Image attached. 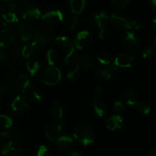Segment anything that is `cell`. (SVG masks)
<instances>
[{
    "instance_id": "obj_1",
    "label": "cell",
    "mask_w": 156,
    "mask_h": 156,
    "mask_svg": "<svg viewBox=\"0 0 156 156\" xmlns=\"http://www.w3.org/2000/svg\"><path fill=\"white\" fill-rule=\"evenodd\" d=\"M73 136L81 144L88 146L94 142V129L91 123L88 122H81L76 126L73 130Z\"/></svg>"
},
{
    "instance_id": "obj_2",
    "label": "cell",
    "mask_w": 156,
    "mask_h": 156,
    "mask_svg": "<svg viewBox=\"0 0 156 156\" xmlns=\"http://www.w3.org/2000/svg\"><path fill=\"white\" fill-rule=\"evenodd\" d=\"M62 78L60 70L55 66H50L44 70L41 75V81L47 85H56Z\"/></svg>"
},
{
    "instance_id": "obj_3",
    "label": "cell",
    "mask_w": 156,
    "mask_h": 156,
    "mask_svg": "<svg viewBox=\"0 0 156 156\" xmlns=\"http://www.w3.org/2000/svg\"><path fill=\"white\" fill-rule=\"evenodd\" d=\"M33 37L37 44H48L53 38V33L49 27L41 26L37 27L33 34Z\"/></svg>"
},
{
    "instance_id": "obj_4",
    "label": "cell",
    "mask_w": 156,
    "mask_h": 156,
    "mask_svg": "<svg viewBox=\"0 0 156 156\" xmlns=\"http://www.w3.org/2000/svg\"><path fill=\"white\" fill-rule=\"evenodd\" d=\"M21 16L24 20L33 21L41 18V12L37 7L32 5H26L21 9Z\"/></svg>"
},
{
    "instance_id": "obj_5",
    "label": "cell",
    "mask_w": 156,
    "mask_h": 156,
    "mask_svg": "<svg viewBox=\"0 0 156 156\" xmlns=\"http://www.w3.org/2000/svg\"><path fill=\"white\" fill-rule=\"evenodd\" d=\"M16 40V35L12 30L5 29L0 33V47L9 49L14 45Z\"/></svg>"
},
{
    "instance_id": "obj_6",
    "label": "cell",
    "mask_w": 156,
    "mask_h": 156,
    "mask_svg": "<svg viewBox=\"0 0 156 156\" xmlns=\"http://www.w3.org/2000/svg\"><path fill=\"white\" fill-rule=\"evenodd\" d=\"M108 19H109V16L105 11L95 12V13L92 14L90 18L91 24L94 26H97L99 28V30L105 29L107 24H108Z\"/></svg>"
},
{
    "instance_id": "obj_7",
    "label": "cell",
    "mask_w": 156,
    "mask_h": 156,
    "mask_svg": "<svg viewBox=\"0 0 156 156\" xmlns=\"http://www.w3.org/2000/svg\"><path fill=\"white\" fill-rule=\"evenodd\" d=\"M41 19L50 25H56L63 21V14L59 10H53L41 15Z\"/></svg>"
},
{
    "instance_id": "obj_8",
    "label": "cell",
    "mask_w": 156,
    "mask_h": 156,
    "mask_svg": "<svg viewBox=\"0 0 156 156\" xmlns=\"http://www.w3.org/2000/svg\"><path fill=\"white\" fill-rule=\"evenodd\" d=\"M96 76L105 80H114L118 76V68L113 65L99 69L96 73Z\"/></svg>"
},
{
    "instance_id": "obj_9",
    "label": "cell",
    "mask_w": 156,
    "mask_h": 156,
    "mask_svg": "<svg viewBox=\"0 0 156 156\" xmlns=\"http://www.w3.org/2000/svg\"><path fill=\"white\" fill-rule=\"evenodd\" d=\"M65 123H59V124H50L46 129L45 136L47 140L50 142H56V140L61 136L62 128Z\"/></svg>"
},
{
    "instance_id": "obj_10",
    "label": "cell",
    "mask_w": 156,
    "mask_h": 156,
    "mask_svg": "<svg viewBox=\"0 0 156 156\" xmlns=\"http://www.w3.org/2000/svg\"><path fill=\"white\" fill-rule=\"evenodd\" d=\"M112 24L118 29L131 30V21H129L120 12H115L111 17Z\"/></svg>"
},
{
    "instance_id": "obj_11",
    "label": "cell",
    "mask_w": 156,
    "mask_h": 156,
    "mask_svg": "<svg viewBox=\"0 0 156 156\" xmlns=\"http://www.w3.org/2000/svg\"><path fill=\"white\" fill-rule=\"evenodd\" d=\"M73 41L77 50H82L89 45L91 42V34L88 30H81L77 34Z\"/></svg>"
},
{
    "instance_id": "obj_12",
    "label": "cell",
    "mask_w": 156,
    "mask_h": 156,
    "mask_svg": "<svg viewBox=\"0 0 156 156\" xmlns=\"http://www.w3.org/2000/svg\"><path fill=\"white\" fill-rule=\"evenodd\" d=\"M134 59L132 56L121 53L117 55L114 61V66L117 68H129L133 65Z\"/></svg>"
},
{
    "instance_id": "obj_13",
    "label": "cell",
    "mask_w": 156,
    "mask_h": 156,
    "mask_svg": "<svg viewBox=\"0 0 156 156\" xmlns=\"http://www.w3.org/2000/svg\"><path fill=\"white\" fill-rule=\"evenodd\" d=\"M21 147L15 141L8 142L2 149V155L3 156H21Z\"/></svg>"
},
{
    "instance_id": "obj_14",
    "label": "cell",
    "mask_w": 156,
    "mask_h": 156,
    "mask_svg": "<svg viewBox=\"0 0 156 156\" xmlns=\"http://www.w3.org/2000/svg\"><path fill=\"white\" fill-rule=\"evenodd\" d=\"M122 44L129 50H136L139 46V41L133 32L126 31L122 37Z\"/></svg>"
},
{
    "instance_id": "obj_15",
    "label": "cell",
    "mask_w": 156,
    "mask_h": 156,
    "mask_svg": "<svg viewBox=\"0 0 156 156\" xmlns=\"http://www.w3.org/2000/svg\"><path fill=\"white\" fill-rule=\"evenodd\" d=\"M29 105V99L27 97L18 95L12 101L11 108L14 111H21L27 109Z\"/></svg>"
},
{
    "instance_id": "obj_16",
    "label": "cell",
    "mask_w": 156,
    "mask_h": 156,
    "mask_svg": "<svg viewBox=\"0 0 156 156\" xmlns=\"http://www.w3.org/2000/svg\"><path fill=\"white\" fill-rule=\"evenodd\" d=\"M93 108L98 117H104L106 113V104L101 96H95L93 101Z\"/></svg>"
},
{
    "instance_id": "obj_17",
    "label": "cell",
    "mask_w": 156,
    "mask_h": 156,
    "mask_svg": "<svg viewBox=\"0 0 156 156\" xmlns=\"http://www.w3.org/2000/svg\"><path fill=\"white\" fill-rule=\"evenodd\" d=\"M93 62V58L90 55L85 54L79 57L76 66L79 70H88L92 67Z\"/></svg>"
},
{
    "instance_id": "obj_18",
    "label": "cell",
    "mask_w": 156,
    "mask_h": 156,
    "mask_svg": "<svg viewBox=\"0 0 156 156\" xmlns=\"http://www.w3.org/2000/svg\"><path fill=\"white\" fill-rule=\"evenodd\" d=\"M121 97L124 103L128 105H136L139 102L138 95L133 90H126L122 93Z\"/></svg>"
},
{
    "instance_id": "obj_19",
    "label": "cell",
    "mask_w": 156,
    "mask_h": 156,
    "mask_svg": "<svg viewBox=\"0 0 156 156\" xmlns=\"http://www.w3.org/2000/svg\"><path fill=\"white\" fill-rule=\"evenodd\" d=\"M19 34L20 38L23 42H28L33 38L31 29L28 25L24 23H21L19 24Z\"/></svg>"
},
{
    "instance_id": "obj_20",
    "label": "cell",
    "mask_w": 156,
    "mask_h": 156,
    "mask_svg": "<svg viewBox=\"0 0 156 156\" xmlns=\"http://www.w3.org/2000/svg\"><path fill=\"white\" fill-rule=\"evenodd\" d=\"M57 147L61 149H67L73 144V140L69 136H60L55 142Z\"/></svg>"
},
{
    "instance_id": "obj_21",
    "label": "cell",
    "mask_w": 156,
    "mask_h": 156,
    "mask_svg": "<svg viewBox=\"0 0 156 156\" xmlns=\"http://www.w3.org/2000/svg\"><path fill=\"white\" fill-rule=\"evenodd\" d=\"M1 18H2L3 24L7 26H12L15 25L16 24H18L19 22V20H18V16L15 14V12H8L6 13H5L4 15H2L1 16Z\"/></svg>"
},
{
    "instance_id": "obj_22",
    "label": "cell",
    "mask_w": 156,
    "mask_h": 156,
    "mask_svg": "<svg viewBox=\"0 0 156 156\" xmlns=\"http://www.w3.org/2000/svg\"><path fill=\"white\" fill-rule=\"evenodd\" d=\"M66 53L65 57H64V62L66 65H69L71 62L73 61V58H74L75 54H76V51L77 48L76 47L74 44L73 40H72L71 43L69 44L68 47H66Z\"/></svg>"
},
{
    "instance_id": "obj_23",
    "label": "cell",
    "mask_w": 156,
    "mask_h": 156,
    "mask_svg": "<svg viewBox=\"0 0 156 156\" xmlns=\"http://www.w3.org/2000/svg\"><path fill=\"white\" fill-rule=\"evenodd\" d=\"M17 85H18V88L21 90V91L25 92L30 87V79L25 75H20L18 78V80H17Z\"/></svg>"
},
{
    "instance_id": "obj_24",
    "label": "cell",
    "mask_w": 156,
    "mask_h": 156,
    "mask_svg": "<svg viewBox=\"0 0 156 156\" xmlns=\"http://www.w3.org/2000/svg\"><path fill=\"white\" fill-rule=\"evenodd\" d=\"M85 6V0H70V9L74 14H80Z\"/></svg>"
},
{
    "instance_id": "obj_25",
    "label": "cell",
    "mask_w": 156,
    "mask_h": 156,
    "mask_svg": "<svg viewBox=\"0 0 156 156\" xmlns=\"http://www.w3.org/2000/svg\"><path fill=\"white\" fill-rule=\"evenodd\" d=\"M36 44L37 43L35 41H33V42H30L29 44L22 46L21 47V52H20V54H21V56L23 57L29 58L33 54L34 52Z\"/></svg>"
},
{
    "instance_id": "obj_26",
    "label": "cell",
    "mask_w": 156,
    "mask_h": 156,
    "mask_svg": "<svg viewBox=\"0 0 156 156\" xmlns=\"http://www.w3.org/2000/svg\"><path fill=\"white\" fill-rule=\"evenodd\" d=\"M27 69L30 76H35L40 69L39 62L36 59H30L27 62Z\"/></svg>"
},
{
    "instance_id": "obj_27",
    "label": "cell",
    "mask_w": 156,
    "mask_h": 156,
    "mask_svg": "<svg viewBox=\"0 0 156 156\" xmlns=\"http://www.w3.org/2000/svg\"><path fill=\"white\" fill-rule=\"evenodd\" d=\"M12 119L4 114H0V129H9L12 126Z\"/></svg>"
},
{
    "instance_id": "obj_28",
    "label": "cell",
    "mask_w": 156,
    "mask_h": 156,
    "mask_svg": "<svg viewBox=\"0 0 156 156\" xmlns=\"http://www.w3.org/2000/svg\"><path fill=\"white\" fill-rule=\"evenodd\" d=\"M52 114L56 119L60 120L63 117V109L59 103H55L52 109Z\"/></svg>"
},
{
    "instance_id": "obj_29",
    "label": "cell",
    "mask_w": 156,
    "mask_h": 156,
    "mask_svg": "<svg viewBox=\"0 0 156 156\" xmlns=\"http://www.w3.org/2000/svg\"><path fill=\"white\" fill-rule=\"evenodd\" d=\"M47 63L50 66H53L58 61V56L53 50H49L47 53Z\"/></svg>"
},
{
    "instance_id": "obj_30",
    "label": "cell",
    "mask_w": 156,
    "mask_h": 156,
    "mask_svg": "<svg viewBox=\"0 0 156 156\" xmlns=\"http://www.w3.org/2000/svg\"><path fill=\"white\" fill-rule=\"evenodd\" d=\"M135 106L137 111L143 115H148L151 111V108L145 102H138Z\"/></svg>"
},
{
    "instance_id": "obj_31",
    "label": "cell",
    "mask_w": 156,
    "mask_h": 156,
    "mask_svg": "<svg viewBox=\"0 0 156 156\" xmlns=\"http://www.w3.org/2000/svg\"><path fill=\"white\" fill-rule=\"evenodd\" d=\"M98 60L101 64L109 65L112 61V56L108 53H101L98 56Z\"/></svg>"
},
{
    "instance_id": "obj_32",
    "label": "cell",
    "mask_w": 156,
    "mask_h": 156,
    "mask_svg": "<svg viewBox=\"0 0 156 156\" xmlns=\"http://www.w3.org/2000/svg\"><path fill=\"white\" fill-rule=\"evenodd\" d=\"M55 41L59 46L62 47H68L69 44L71 43L72 40L69 39L68 37L66 36H58L55 38Z\"/></svg>"
},
{
    "instance_id": "obj_33",
    "label": "cell",
    "mask_w": 156,
    "mask_h": 156,
    "mask_svg": "<svg viewBox=\"0 0 156 156\" xmlns=\"http://www.w3.org/2000/svg\"><path fill=\"white\" fill-rule=\"evenodd\" d=\"M16 132L14 130H10V129L2 131V132L0 133V137L1 138L7 139V140H13V139L16 138Z\"/></svg>"
},
{
    "instance_id": "obj_34",
    "label": "cell",
    "mask_w": 156,
    "mask_h": 156,
    "mask_svg": "<svg viewBox=\"0 0 156 156\" xmlns=\"http://www.w3.org/2000/svg\"><path fill=\"white\" fill-rule=\"evenodd\" d=\"M129 0H112L113 5L118 9H123L128 5Z\"/></svg>"
},
{
    "instance_id": "obj_35",
    "label": "cell",
    "mask_w": 156,
    "mask_h": 156,
    "mask_svg": "<svg viewBox=\"0 0 156 156\" xmlns=\"http://www.w3.org/2000/svg\"><path fill=\"white\" fill-rule=\"evenodd\" d=\"M105 126L107 127V129H108L111 131H114L117 129V125H116L115 120H114V117L112 116L106 120V122H105Z\"/></svg>"
},
{
    "instance_id": "obj_36",
    "label": "cell",
    "mask_w": 156,
    "mask_h": 156,
    "mask_svg": "<svg viewBox=\"0 0 156 156\" xmlns=\"http://www.w3.org/2000/svg\"><path fill=\"white\" fill-rule=\"evenodd\" d=\"M155 53V51H154L153 47H147L144 49L143 52V57L145 58V59H149V58H151Z\"/></svg>"
},
{
    "instance_id": "obj_37",
    "label": "cell",
    "mask_w": 156,
    "mask_h": 156,
    "mask_svg": "<svg viewBox=\"0 0 156 156\" xmlns=\"http://www.w3.org/2000/svg\"><path fill=\"white\" fill-rule=\"evenodd\" d=\"M124 105L122 101H116L114 105V110L117 114H122L124 111Z\"/></svg>"
},
{
    "instance_id": "obj_38",
    "label": "cell",
    "mask_w": 156,
    "mask_h": 156,
    "mask_svg": "<svg viewBox=\"0 0 156 156\" xmlns=\"http://www.w3.org/2000/svg\"><path fill=\"white\" fill-rule=\"evenodd\" d=\"M49 149L45 145H41L37 152V156H48Z\"/></svg>"
},
{
    "instance_id": "obj_39",
    "label": "cell",
    "mask_w": 156,
    "mask_h": 156,
    "mask_svg": "<svg viewBox=\"0 0 156 156\" xmlns=\"http://www.w3.org/2000/svg\"><path fill=\"white\" fill-rule=\"evenodd\" d=\"M112 117H114V120H115L117 129H121L123 126V120L121 116L118 115V114H115V115H113Z\"/></svg>"
},
{
    "instance_id": "obj_40",
    "label": "cell",
    "mask_w": 156,
    "mask_h": 156,
    "mask_svg": "<svg viewBox=\"0 0 156 156\" xmlns=\"http://www.w3.org/2000/svg\"><path fill=\"white\" fill-rule=\"evenodd\" d=\"M79 24V18L76 16H73L69 20V28L71 30H76V27H78Z\"/></svg>"
},
{
    "instance_id": "obj_41",
    "label": "cell",
    "mask_w": 156,
    "mask_h": 156,
    "mask_svg": "<svg viewBox=\"0 0 156 156\" xmlns=\"http://www.w3.org/2000/svg\"><path fill=\"white\" fill-rule=\"evenodd\" d=\"M79 69H78V67L76 66V68L73 69V70H71V71H69L68 73H67V78H68L69 79H75V78L77 76L78 73H79Z\"/></svg>"
},
{
    "instance_id": "obj_42",
    "label": "cell",
    "mask_w": 156,
    "mask_h": 156,
    "mask_svg": "<svg viewBox=\"0 0 156 156\" xmlns=\"http://www.w3.org/2000/svg\"><path fill=\"white\" fill-rule=\"evenodd\" d=\"M103 88L100 85H97L94 88V95L95 96H101L103 94Z\"/></svg>"
},
{
    "instance_id": "obj_43",
    "label": "cell",
    "mask_w": 156,
    "mask_h": 156,
    "mask_svg": "<svg viewBox=\"0 0 156 156\" xmlns=\"http://www.w3.org/2000/svg\"><path fill=\"white\" fill-rule=\"evenodd\" d=\"M99 37L101 38V39H106L107 37H108V30H106V29H104V30H99Z\"/></svg>"
},
{
    "instance_id": "obj_44",
    "label": "cell",
    "mask_w": 156,
    "mask_h": 156,
    "mask_svg": "<svg viewBox=\"0 0 156 156\" xmlns=\"http://www.w3.org/2000/svg\"><path fill=\"white\" fill-rule=\"evenodd\" d=\"M33 97L37 101H41V100H42V96H41V93L37 91H33Z\"/></svg>"
},
{
    "instance_id": "obj_45",
    "label": "cell",
    "mask_w": 156,
    "mask_h": 156,
    "mask_svg": "<svg viewBox=\"0 0 156 156\" xmlns=\"http://www.w3.org/2000/svg\"><path fill=\"white\" fill-rule=\"evenodd\" d=\"M8 12H9V8H8L7 5H6L0 6V17Z\"/></svg>"
},
{
    "instance_id": "obj_46",
    "label": "cell",
    "mask_w": 156,
    "mask_h": 156,
    "mask_svg": "<svg viewBox=\"0 0 156 156\" xmlns=\"http://www.w3.org/2000/svg\"><path fill=\"white\" fill-rule=\"evenodd\" d=\"M6 57V53L5 52L4 49L0 47V62L2 60H4Z\"/></svg>"
},
{
    "instance_id": "obj_47",
    "label": "cell",
    "mask_w": 156,
    "mask_h": 156,
    "mask_svg": "<svg viewBox=\"0 0 156 156\" xmlns=\"http://www.w3.org/2000/svg\"><path fill=\"white\" fill-rule=\"evenodd\" d=\"M5 91H6L5 87L3 86V85H0V96L2 95V94L5 92Z\"/></svg>"
},
{
    "instance_id": "obj_48",
    "label": "cell",
    "mask_w": 156,
    "mask_h": 156,
    "mask_svg": "<svg viewBox=\"0 0 156 156\" xmlns=\"http://www.w3.org/2000/svg\"><path fill=\"white\" fill-rule=\"evenodd\" d=\"M150 5L152 9H155L156 7V0H150Z\"/></svg>"
},
{
    "instance_id": "obj_49",
    "label": "cell",
    "mask_w": 156,
    "mask_h": 156,
    "mask_svg": "<svg viewBox=\"0 0 156 156\" xmlns=\"http://www.w3.org/2000/svg\"><path fill=\"white\" fill-rule=\"evenodd\" d=\"M149 156H156V150L155 149H152L150 152H149Z\"/></svg>"
},
{
    "instance_id": "obj_50",
    "label": "cell",
    "mask_w": 156,
    "mask_h": 156,
    "mask_svg": "<svg viewBox=\"0 0 156 156\" xmlns=\"http://www.w3.org/2000/svg\"><path fill=\"white\" fill-rule=\"evenodd\" d=\"M70 156H82V155H81L79 152H72L71 155H70Z\"/></svg>"
},
{
    "instance_id": "obj_51",
    "label": "cell",
    "mask_w": 156,
    "mask_h": 156,
    "mask_svg": "<svg viewBox=\"0 0 156 156\" xmlns=\"http://www.w3.org/2000/svg\"><path fill=\"white\" fill-rule=\"evenodd\" d=\"M3 2H5L7 4V3H11V2H13L14 0H2Z\"/></svg>"
},
{
    "instance_id": "obj_52",
    "label": "cell",
    "mask_w": 156,
    "mask_h": 156,
    "mask_svg": "<svg viewBox=\"0 0 156 156\" xmlns=\"http://www.w3.org/2000/svg\"><path fill=\"white\" fill-rule=\"evenodd\" d=\"M152 24H153V27H154V28H155V27H156V20H155V18H154V19H153Z\"/></svg>"
},
{
    "instance_id": "obj_53",
    "label": "cell",
    "mask_w": 156,
    "mask_h": 156,
    "mask_svg": "<svg viewBox=\"0 0 156 156\" xmlns=\"http://www.w3.org/2000/svg\"><path fill=\"white\" fill-rule=\"evenodd\" d=\"M1 146H2V138L0 137V148H1Z\"/></svg>"
},
{
    "instance_id": "obj_54",
    "label": "cell",
    "mask_w": 156,
    "mask_h": 156,
    "mask_svg": "<svg viewBox=\"0 0 156 156\" xmlns=\"http://www.w3.org/2000/svg\"><path fill=\"white\" fill-rule=\"evenodd\" d=\"M123 156H125V155H123Z\"/></svg>"
}]
</instances>
